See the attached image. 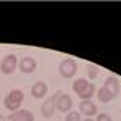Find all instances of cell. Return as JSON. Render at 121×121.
Here are the masks:
<instances>
[{
  "label": "cell",
  "mask_w": 121,
  "mask_h": 121,
  "mask_svg": "<svg viewBox=\"0 0 121 121\" xmlns=\"http://www.w3.org/2000/svg\"><path fill=\"white\" fill-rule=\"evenodd\" d=\"M8 121H34V115L29 110H18L13 112L11 115H8Z\"/></svg>",
  "instance_id": "cell-10"
},
{
  "label": "cell",
  "mask_w": 121,
  "mask_h": 121,
  "mask_svg": "<svg viewBox=\"0 0 121 121\" xmlns=\"http://www.w3.org/2000/svg\"><path fill=\"white\" fill-rule=\"evenodd\" d=\"M87 76H89V79H95L99 76V68L95 65H89L87 66Z\"/></svg>",
  "instance_id": "cell-13"
},
{
  "label": "cell",
  "mask_w": 121,
  "mask_h": 121,
  "mask_svg": "<svg viewBox=\"0 0 121 121\" xmlns=\"http://www.w3.org/2000/svg\"><path fill=\"white\" fill-rule=\"evenodd\" d=\"M95 94H97V99H99L102 103H110L113 99H115V95H113V94L110 92L107 87H100V89H99Z\"/></svg>",
  "instance_id": "cell-12"
},
{
  "label": "cell",
  "mask_w": 121,
  "mask_h": 121,
  "mask_svg": "<svg viewBox=\"0 0 121 121\" xmlns=\"http://www.w3.org/2000/svg\"><path fill=\"white\" fill-rule=\"evenodd\" d=\"M79 113L84 115L86 118H92L94 115H97V105L91 100H82L79 103Z\"/></svg>",
  "instance_id": "cell-8"
},
{
  "label": "cell",
  "mask_w": 121,
  "mask_h": 121,
  "mask_svg": "<svg viewBox=\"0 0 121 121\" xmlns=\"http://www.w3.org/2000/svg\"><path fill=\"white\" fill-rule=\"evenodd\" d=\"M81 121H94L92 118H84V120H81Z\"/></svg>",
  "instance_id": "cell-16"
},
{
  "label": "cell",
  "mask_w": 121,
  "mask_h": 121,
  "mask_svg": "<svg viewBox=\"0 0 121 121\" xmlns=\"http://www.w3.org/2000/svg\"><path fill=\"white\" fill-rule=\"evenodd\" d=\"M58 94H60V91L55 92L52 97L45 99L44 103H42L40 112H42V115H44L45 118H52V116H53V113H55V110H56V97H58Z\"/></svg>",
  "instance_id": "cell-5"
},
{
  "label": "cell",
  "mask_w": 121,
  "mask_h": 121,
  "mask_svg": "<svg viewBox=\"0 0 121 121\" xmlns=\"http://www.w3.org/2000/svg\"><path fill=\"white\" fill-rule=\"evenodd\" d=\"M103 87H107L110 92L116 97L118 94H120V89H121V84H120V81L115 78V76H108L107 79H105V82H103Z\"/></svg>",
  "instance_id": "cell-11"
},
{
  "label": "cell",
  "mask_w": 121,
  "mask_h": 121,
  "mask_svg": "<svg viewBox=\"0 0 121 121\" xmlns=\"http://www.w3.org/2000/svg\"><path fill=\"white\" fill-rule=\"evenodd\" d=\"M0 121H3V118H0Z\"/></svg>",
  "instance_id": "cell-17"
},
{
  "label": "cell",
  "mask_w": 121,
  "mask_h": 121,
  "mask_svg": "<svg viewBox=\"0 0 121 121\" xmlns=\"http://www.w3.org/2000/svg\"><path fill=\"white\" fill-rule=\"evenodd\" d=\"M71 107H73L71 97L65 92L58 94V97H56V110L61 113H68V112H71Z\"/></svg>",
  "instance_id": "cell-6"
},
{
  "label": "cell",
  "mask_w": 121,
  "mask_h": 121,
  "mask_svg": "<svg viewBox=\"0 0 121 121\" xmlns=\"http://www.w3.org/2000/svg\"><path fill=\"white\" fill-rule=\"evenodd\" d=\"M24 100V94L23 91H19V89H13V91H10V94L5 97V108L10 110V112H18L19 107H21V103Z\"/></svg>",
  "instance_id": "cell-2"
},
{
  "label": "cell",
  "mask_w": 121,
  "mask_h": 121,
  "mask_svg": "<svg viewBox=\"0 0 121 121\" xmlns=\"http://www.w3.org/2000/svg\"><path fill=\"white\" fill-rule=\"evenodd\" d=\"M95 121H113L112 116L110 115H107V113H100V115H97V120Z\"/></svg>",
  "instance_id": "cell-15"
},
{
  "label": "cell",
  "mask_w": 121,
  "mask_h": 121,
  "mask_svg": "<svg viewBox=\"0 0 121 121\" xmlns=\"http://www.w3.org/2000/svg\"><path fill=\"white\" fill-rule=\"evenodd\" d=\"M81 113L78 112H68V115L65 116V121H81Z\"/></svg>",
  "instance_id": "cell-14"
},
{
  "label": "cell",
  "mask_w": 121,
  "mask_h": 121,
  "mask_svg": "<svg viewBox=\"0 0 121 121\" xmlns=\"http://www.w3.org/2000/svg\"><path fill=\"white\" fill-rule=\"evenodd\" d=\"M47 91H48L47 84L44 81H37V82L32 84V87H31V95L34 99H44L47 95Z\"/></svg>",
  "instance_id": "cell-9"
},
{
  "label": "cell",
  "mask_w": 121,
  "mask_h": 121,
  "mask_svg": "<svg viewBox=\"0 0 121 121\" xmlns=\"http://www.w3.org/2000/svg\"><path fill=\"white\" fill-rule=\"evenodd\" d=\"M78 71V63L73 58H63L58 65V73L63 78H73Z\"/></svg>",
  "instance_id": "cell-3"
},
{
  "label": "cell",
  "mask_w": 121,
  "mask_h": 121,
  "mask_svg": "<svg viewBox=\"0 0 121 121\" xmlns=\"http://www.w3.org/2000/svg\"><path fill=\"white\" fill-rule=\"evenodd\" d=\"M73 91L78 94V97H81L82 100H91L92 95L97 92L95 86L92 82H89V79L86 78H78L73 82Z\"/></svg>",
  "instance_id": "cell-1"
},
{
  "label": "cell",
  "mask_w": 121,
  "mask_h": 121,
  "mask_svg": "<svg viewBox=\"0 0 121 121\" xmlns=\"http://www.w3.org/2000/svg\"><path fill=\"white\" fill-rule=\"evenodd\" d=\"M16 68H18V58H16V55L8 53V55L3 56V60L0 63V71L3 74H13Z\"/></svg>",
  "instance_id": "cell-4"
},
{
  "label": "cell",
  "mask_w": 121,
  "mask_h": 121,
  "mask_svg": "<svg viewBox=\"0 0 121 121\" xmlns=\"http://www.w3.org/2000/svg\"><path fill=\"white\" fill-rule=\"evenodd\" d=\"M18 66H19V71H21V73L29 74V73H32V71L37 68V61H36L32 56H23L18 61Z\"/></svg>",
  "instance_id": "cell-7"
}]
</instances>
